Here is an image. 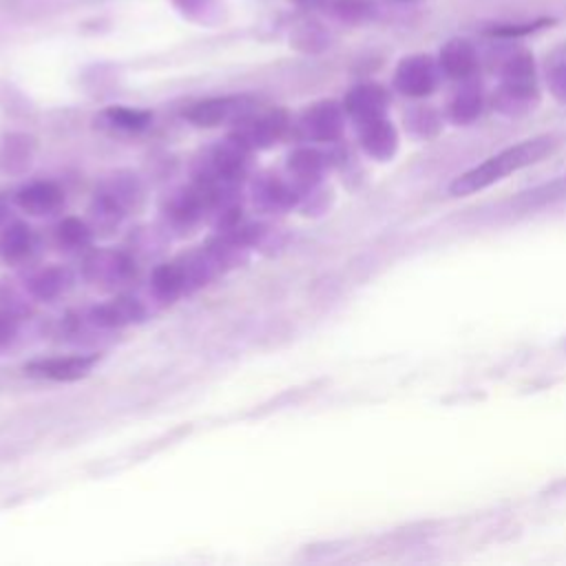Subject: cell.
Wrapping results in <instances>:
<instances>
[{
    "label": "cell",
    "mask_w": 566,
    "mask_h": 566,
    "mask_svg": "<svg viewBox=\"0 0 566 566\" xmlns=\"http://www.w3.org/2000/svg\"><path fill=\"white\" fill-rule=\"evenodd\" d=\"M553 149H555V140L548 138V136L533 138V140H526V142L515 145L511 149H504L498 156L489 158L484 164H480V167L467 171L464 175L456 178V182L451 184L449 191L456 197H467L471 193H478V191L504 180L506 175L540 162L542 158L553 153Z\"/></svg>",
    "instance_id": "cell-1"
},
{
    "label": "cell",
    "mask_w": 566,
    "mask_h": 566,
    "mask_svg": "<svg viewBox=\"0 0 566 566\" xmlns=\"http://www.w3.org/2000/svg\"><path fill=\"white\" fill-rule=\"evenodd\" d=\"M151 295L160 303H173L182 295H186L184 275H182L178 261L162 264L153 270V275H151Z\"/></svg>",
    "instance_id": "cell-19"
},
{
    "label": "cell",
    "mask_w": 566,
    "mask_h": 566,
    "mask_svg": "<svg viewBox=\"0 0 566 566\" xmlns=\"http://www.w3.org/2000/svg\"><path fill=\"white\" fill-rule=\"evenodd\" d=\"M100 363V354H70V356H50L36 359L25 365V374L54 383H74L94 372Z\"/></svg>",
    "instance_id": "cell-4"
},
{
    "label": "cell",
    "mask_w": 566,
    "mask_h": 566,
    "mask_svg": "<svg viewBox=\"0 0 566 566\" xmlns=\"http://www.w3.org/2000/svg\"><path fill=\"white\" fill-rule=\"evenodd\" d=\"M39 250V237L25 222H10L0 228V257L10 266H23L32 261Z\"/></svg>",
    "instance_id": "cell-10"
},
{
    "label": "cell",
    "mask_w": 566,
    "mask_h": 566,
    "mask_svg": "<svg viewBox=\"0 0 566 566\" xmlns=\"http://www.w3.org/2000/svg\"><path fill=\"white\" fill-rule=\"evenodd\" d=\"M566 197V178H559V180H553L551 184H544L540 189H533L528 193H524L522 197H517L515 206H522V209H537V206H546V204H553L557 200H564Z\"/></svg>",
    "instance_id": "cell-24"
},
{
    "label": "cell",
    "mask_w": 566,
    "mask_h": 566,
    "mask_svg": "<svg viewBox=\"0 0 566 566\" xmlns=\"http://www.w3.org/2000/svg\"><path fill=\"white\" fill-rule=\"evenodd\" d=\"M149 317L147 306L136 297H118L114 301L94 306L85 321L98 330H120L127 325L142 323Z\"/></svg>",
    "instance_id": "cell-7"
},
{
    "label": "cell",
    "mask_w": 566,
    "mask_h": 566,
    "mask_svg": "<svg viewBox=\"0 0 566 566\" xmlns=\"http://www.w3.org/2000/svg\"><path fill=\"white\" fill-rule=\"evenodd\" d=\"M343 109L337 103H317L299 118V134L312 142H334L343 134Z\"/></svg>",
    "instance_id": "cell-8"
},
{
    "label": "cell",
    "mask_w": 566,
    "mask_h": 566,
    "mask_svg": "<svg viewBox=\"0 0 566 566\" xmlns=\"http://www.w3.org/2000/svg\"><path fill=\"white\" fill-rule=\"evenodd\" d=\"M74 284V277L67 268L63 266H45L41 270H36L30 279H28V292L32 299L36 301H54L61 295H65Z\"/></svg>",
    "instance_id": "cell-15"
},
{
    "label": "cell",
    "mask_w": 566,
    "mask_h": 566,
    "mask_svg": "<svg viewBox=\"0 0 566 566\" xmlns=\"http://www.w3.org/2000/svg\"><path fill=\"white\" fill-rule=\"evenodd\" d=\"M548 87L553 96L562 103H566V56L555 61L548 70Z\"/></svg>",
    "instance_id": "cell-30"
},
{
    "label": "cell",
    "mask_w": 566,
    "mask_h": 566,
    "mask_svg": "<svg viewBox=\"0 0 566 566\" xmlns=\"http://www.w3.org/2000/svg\"><path fill=\"white\" fill-rule=\"evenodd\" d=\"M19 317L0 310V352H8L19 341Z\"/></svg>",
    "instance_id": "cell-29"
},
{
    "label": "cell",
    "mask_w": 566,
    "mask_h": 566,
    "mask_svg": "<svg viewBox=\"0 0 566 566\" xmlns=\"http://www.w3.org/2000/svg\"><path fill=\"white\" fill-rule=\"evenodd\" d=\"M136 275V259L122 250H94L85 259V277L96 286L118 288L134 281Z\"/></svg>",
    "instance_id": "cell-3"
},
{
    "label": "cell",
    "mask_w": 566,
    "mask_h": 566,
    "mask_svg": "<svg viewBox=\"0 0 566 566\" xmlns=\"http://www.w3.org/2000/svg\"><path fill=\"white\" fill-rule=\"evenodd\" d=\"M89 215H92V222H94V231H114L120 226V222L125 220L127 211L122 209V204H118L105 189H100L89 206Z\"/></svg>",
    "instance_id": "cell-22"
},
{
    "label": "cell",
    "mask_w": 566,
    "mask_h": 566,
    "mask_svg": "<svg viewBox=\"0 0 566 566\" xmlns=\"http://www.w3.org/2000/svg\"><path fill=\"white\" fill-rule=\"evenodd\" d=\"M39 145L28 134H10L0 140V173L23 175L36 160Z\"/></svg>",
    "instance_id": "cell-11"
},
{
    "label": "cell",
    "mask_w": 566,
    "mask_h": 566,
    "mask_svg": "<svg viewBox=\"0 0 566 566\" xmlns=\"http://www.w3.org/2000/svg\"><path fill=\"white\" fill-rule=\"evenodd\" d=\"M17 206L34 217H52L65 209V191L54 182H32L19 189Z\"/></svg>",
    "instance_id": "cell-9"
},
{
    "label": "cell",
    "mask_w": 566,
    "mask_h": 566,
    "mask_svg": "<svg viewBox=\"0 0 566 566\" xmlns=\"http://www.w3.org/2000/svg\"><path fill=\"white\" fill-rule=\"evenodd\" d=\"M292 3H308V0H292Z\"/></svg>",
    "instance_id": "cell-32"
},
{
    "label": "cell",
    "mask_w": 566,
    "mask_h": 566,
    "mask_svg": "<svg viewBox=\"0 0 566 566\" xmlns=\"http://www.w3.org/2000/svg\"><path fill=\"white\" fill-rule=\"evenodd\" d=\"M480 107H482V98H480V92H476L473 87H467L464 92H460L453 103H451V118L456 122H471L480 116Z\"/></svg>",
    "instance_id": "cell-26"
},
{
    "label": "cell",
    "mask_w": 566,
    "mask_h": 566,
    "mask_svg": "<svg viewBox=\"0 0 566 566\" xmlns=\"http://www.w3.org/2000/svg\"><path fill=\"white\" fill-rule=\"evenodd\" d=\"M255 114V100L248 96H222L195 103L186 111V120L202 129H213L220 125H239Z\"/></svg>",
    "instance_id": "cell-2"
},
{
    "label": "cell",
    "mask_w": 566,
    "mask_h": 566,
    "mask_svg": "<svg viewBox=\"0 0 566 566\" xmlns=\"http://www.w3.org/2000/svg\"><path fill=\"white\" fill-rule=\"evenodd\" d=\"M6 224H10V204L0 197V228H3Z\"/></svg>",
    "instance_id": "cell-31"
},
{
    "label": "cell",
    "mask_w": 566,
    "mask_h": 566,
    "mask_svg": "<svg viewBox=\"0 0 566 566\" xmlns=\"http://www.w3.org/2000/svg\"><path fill=\"white\" fill-rule=\"evenodd\" d=\"M321 8L334 19H341L348 23H359L367 19L372 12V6L367 0H321Z\"/></svg>",
    "instance_id": "cell-25"
},
{
    "label": "cell",
    "mask_w": 566,
    "mask_h": 566,
    "mask_svg": "<svg viewBox=\"0 0 566 566\" xmlns=\"http://www.w3.org/2000/svg\"><path fill=\"white\" fill-rule=\"evenodd\" d=\"M253 200H255V206H259L261 211L266 213H284V211H290L292 206L299 204V200L303 197L299 193V189L290 182V180H279V178H266V180H259L255 184V191H253Z\"/></svg>",
    "instance_id": "cell-12"
},
{
    "label": "cell",
    "mask_w": 566,
    "mask_h": 566,
    "mask_svg": "<svg viewBox=\"0 0 566 566\" xmlns=\"http://www.w3.org/2000/svg\"><path fill=\"white\" fill-rule=\"evenodd\" d=\"M173 6L189 19L206 23L209 14L220 10V0H173Z\"/></svg>",
    "instance_id": "cell-27"
},
{
    "label": "cell",
    "mask_w": 566,
    "mask_h": 566,
    "mask_svg": "<svg viewBox=\"0 0 566 566\" xmlns=\"http://www.w3.org/2000/svg\"><path fill=\"white\" fill-rule=\"evenodd\" d=\"M206 213V200L197 186L182 189L171 195L164 215L173 226H193Z\"/></svg>",
    "instance_id": "cell-18"
},
{
    "label": "cell",
    "mask_w": 566,
    "mask_h": 566,
    "mask_svg": "<svg viewBox=\"0 0 566 566\" xmlns=\"http://www.w3.org/2000/svg\"><path fill=\"white\" fill-rule=\"evenodd\" d=\"M440 72L453 81L469 78L478 67V54L473 45L464 39H453L440 50Z\"/></svg>",
    "instance_id": "cell-16"
},
{
    "label": "cell",
    "mask_w": 566,
    "mask_h": 566,
    "mask_svg": "<svg viewBox=\"0 0 566 566\" xmlns=\"http://www.w3.org/2000/svg\"><path fill=\"white\" fill-rule=\"evenodd\" d=\"M440 78V65L431 56H409L401 61L394 74V85L403 96L425 98L429 96Z\"/></svg>",
    "instance_id": "cell-6"
},
{
    "label": "cell",
    "mask_w": 566,
    "mask_h": 566,
    "mask_svg": "<svg viewBox=\"0 0 566 566\" xmlns=\"http://www.w3.org/2000/svg\"><path fill=\"white\" fill-rule=\"evenodd\" d=\"M56 242L65 253H81L94 244V226L78 217H65L56 226Z\"/></svg>",
    "instance_id": "cell-20"
},
{
    "label": "cell",
    "mask_w": 566,
    "mask_h": 566,
    "mask_svg": "<svg viewBox=\"0 0 566 566\" xmlns=\"http://www.w3.org/2000/svg\"><path fill=\"white\" fill-rule=\"evenodd\" d=\"M118 204H122V209L129 213L131 209H138L145 200V189L140 184V180L131 173H118L114 175L105 186H103Z\"/></svg>",
    "instance_id": "cell-23"
},
{
    "label": "cell",
    "mask_w": 566,
    "mask_h": 566,
    "mask_svg": "<svg viewBox=\"0 0 566 566\" xmlns=\"http://www.w3.org/2000/svg\"><path fill=\"white\" fill-rule=\"evenodd\" d=\"M103 120L109 129L120 134H142L151 127L153 114L145 109H131V107H109L103 114Z\"/></svg>",
    "instance_id": "cell-21"
},
{
    "label": "cell",
    "mask_w": 566,
    "mask_h": 566,
    "mask_svg": "<svg viewBox=\"0 0 566 566\" xmlns=\"http://www.w3.org/2000/svg\"><path fill=\"white\" fill-rule=\"evenodd\" d=\"M359 127H361V147L365 149L367 156L376 160H387L394 156L398 138L392 122H387L385 116L367 120Z\"/></svg>",
    "instance_id": "cell-17"
},
{
    "label": "cell",
    "mask_w": 566,
    "mask_h": 566,
    "mask_svg": "<svg viewBox=\"0 0 566 566\" xmlns=\"http://www.w3.org/2000/svg\"><path fill=\"white\" fill-rule=\"evenodd\" d=\"M288 129V114L281 109L261 114V116H248L244 122L237 125V131L233 138L244 145L250 153L270 149L281 140V136Z\"/></svg>",
    "instance_id": "cell-5"
},
{
    "label": "cell",
    "mask_w": 566,
    "mask_h": 566,
    "mask_svg": "<svg viewBox=\"0 0 566 566\" xmlns=\"http://www.w3.org/2000/svg\"><path fill=\"white\" fill-rule=\"evenodd\" d=\"M325 160L317 149L301 147L290 153L288 158V180L299 189V193H308L314 189L323 173Z\"/></svg>",
    "instance_id": "cell-14"
},
{
    "label": "cell",
    "mask_w": 566,
    "mask_h": 566,
    "mask_svg": "<svg viewBox=\"0 0 566 566\" xmlns=\"http://www.w3.org/2000/svg\"><path fill=\"white\" fill-rule=\"evenodd\" d=\"M343 109L359 125L374 118H383L387 109V94L378 85H359L345 96Z\"/></svg>",
    "instance_id": "cell-13"
},
{
    "label": "cell",
    "mask_w": 566,
    "mask_h": 566,
    "mask_svg": "<svg viewBox=\"0 0 566 566\" xmlns=\"http://www.w3.org/2000/svg\"><path fill=\"white\" fill-rule=\"evenodd\" d=\"M551 19H540V21H531V23H509V25H495L493 30H489V36H498V39H520V36H528L535 34L537 30L551 25Z\"/></svg>",
    "instance_id": "cell-28"
}]
</instances>
